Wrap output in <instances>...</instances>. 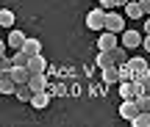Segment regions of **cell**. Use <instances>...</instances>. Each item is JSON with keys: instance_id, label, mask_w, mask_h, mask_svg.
Masks as SVG:
<instances>
[{"instance_id": "1", "label": "cell", "mask_w": 150, "mask_h": 127, "mask_svg": "<svg viewBox=\"0 0 150 127\" xmlns=\"http://www.w3.org/2000/svg\"><path fill=\"white\" fill-rule=\"evenodd\" d=\"M86 28L89 31H106V8L103 6H97L86 14Z\"/></svg>"}, {"instance_id": "2", "label": "cell", "mask_w": 150, "mask_h": 127, "mask_svg": "<svg viewBox=\"0 0 150 127\" xmlns=\"http://www.w3.org/2000/svg\"><path fill=\"white\" fill-rule=\"evenodd\" d=\"M142 42H145V36H142L139 31H134V28H125V31L120 33V44H122V47H128V50L142 47Z\"/></svg>"}, {"instance_id": "3", "label": "cell", "mask_w": 150, "mask_h": 127, "mask_svg": "<svg viewBox=\"0 0 150 127\" xmlns=\"http://www.w3.org/2000/svg\"><path fill=\"white\" fill-rule=\"evenodd\" d=\"M120 33H114V31H100V39H97V50H114V47H120Z\"/></svg>"}, {"instance_id": "4", "label": "cell", "mask_w": 150, "mask_h": 127, "mask_svg": "<svg viewBox=\"0 0 150 127\" xmlns=\"http://www.w3.org/2000/svg\"><path fill=\"white\" fill-rule=\"evenodd\" d=\"M139 105H136V100H122V105H120V116L125 119V122H134L136 116H139Z\"/></svg>"}, {"instance_id": "5", "label": "cell", "mask_w": 150, "mask_h": 127, "mask_svg": "<svg viewBox=\"0 0 150 127\" xmlns=\"http://www.w3.org/2000/svg\"><path fill=\"white\" fill-rule=\"evenodd\" d=\"M106 31H114V33L125 31V20L117 14V11H106Z\"/></svg>"}, {"instance_id": "6", "label": "cell", "mask_w": 150, "mask_h": 127, "mask_svg": "<svg viewBox=\"0 0 150 127\" xmlns=\"http://www.w3.org/2000/svg\"><path fill=\"white\" fill-rule=\"evenodd\" d=\"M31 105L36 108V111H45V108L50 105V94H47V89H45V91H33V100H31Z\"/></svg>"}, {"instance_id": "7", "label": "cell", "mask_w": 150, "mask_h": 127, "mask_svg": "<svg viewBox=\"0 0 150 127\" xmlns=\"http://www.w3.org/2000/svg\"><path fill=\"white\" fill-rule=\"evenodd\" d=\"M14 97H17L20 102H31V100H33V89H31L28 83H17V89H14Z\"/></svg>"}, {"instance_id": "8", "label": "cell", "mask_w": 150, "mask_h": 127, "mask_svg": "<svg viewBox=\"0 0 150 127\" xmlns=\"http://www.w3.org/2000/svg\"><path fill=\"white\" fill-rule=\"evenodd\" d=\"M125 14H128L131 20H139V17L145 14V8H142L139 0H125Z\"/></svg>"}, {"instance_id": "9", "label": "cell", "mask_w": 150, "mask_h": 127, "mask_svg": "<svg viewBox=\"0 0 150 127\" xmlns=\"http://www.w3.org/2000/svg\"><path fill=\"white\" fill-rule=\"evenodd\" d=\"M25 33L22 31H14V28H11V33H8V47L11 50H22V44H25Z\"/></svg>"}, {"instance_id": "10", "label": "cell", "mask_w": 150, "mask_h": 127, "mask_svg": "<svg viewBox=\"0 0 150 127\" xmlns=\"http://www.w3.org/2000/svg\"><path fill=\"white\" fill-rule=\"evenodd\" d=\"M97 66H100V69L117 66V61H114V53H111V50H100V53H97Z\"/></svg>"}, {"instance_id": "11", "label": "cell", "mask_w": 150, "mask_h": 127, "mask_svg": "<svg viewBox=\"0 0 150 127\" xmlns=\"http://www.w3.org/2000/svg\"><path fill=\"white\" fill-rule=\"evenodd\" d=\"M128 63H131V69H134V75H136V77H139V75H145L147 72V61L145 58H142V55H134V58H128Z\"/></svg>"}, {"instance_id": "12", "label": "cell", "mask_w": 150, "mask_h": 127, "mask_svg": "<svg viewBox=\"0 0 150 127\" xmlns=\"http://www.w3.org/2000/svg\"><path fill=\"white\" fill-rule=\"evenodd\" d=\"M31 69H28V66H14V69H11V77H14L17 80V83H28V80H31Z\"/></svg>"}, {"instance_id": "13", "label": "cell", "mask_w": 150, "mask_h": 127, "mask_svg": "<svg viewBox=\"0 0 150 127\" xmlns=\"http://www.w3.org/2000/svg\"><path fill=\"white\" fill-rule=\"evenodd\" d=\"M120 66H108V69H103V83H108V86H114V83H120Z\"/></svg>"}, {"instance_id": "14", "label": "cell", "mask_w": 150, "mask_h": 127, "mask_svg": "<svg viewBox=\"0 0 150 127\" xmlns=\"http://www.w3.org/2000/svg\"><path fill=\"white\" fill-rule=\"evenodd\" d=\"M28 86H31L33 91H45V86H47V80H45V72H33L31 80H28Z\"/></svg>"}, {"instance_id": "15", "label": "cell", "mask_w": 150, "mask_h": 127, "mask_svg": "<svg viewBox=\"0 0 150 127\" xmlns=\"http://www.w3.org/2000/svg\"><path fill=\"white\" fill-rule=\"evenodd\" d=\"M28 69H31V72H45V69H47V61L42 58V53H39V55H31V61H28Z\"/></svg>"}, {"instance_id": "16", "label": "cell", "mask_w": 150, "mask_h": 127, "mask_svg": "<svg viewBox=\"0 0 150 127\" xmlns=\"http://www.w3.org/2000/svg\"><path fill=\"white\" fill-rule=\"evenodd\" d=\"M22 50H25L28 55H39V53H42V42H39V39H25Z\"/></svg>"}, {"instance_id": "17", "label": "cell", "mask_w": 150, "mask_h": 127, "mask_svg": "<svg viewBox=\"0 0 150 127\" xmlns=\"http://www.w3.org/2000/svg\"><path fill=\"white\" fill-rule=\"evenodd\" d=\"M11 61H14V66H28L31 55H28L25 50H14V53H11Z\"/></svg>"}, {"instance_id": "18", "label": "cell", "mask_w": 150, "mask_h": 127, "mask_svg": "<svg viewBox=\"0 0 150 127\" xmlns=\"http://www.w3.org/2000/svg\"><path fill=\"white\" fill-rule=\"evenodd\" d=\"M111 53H114V61H117V63H128V47L120 44V47H114Z\"/></svg>"}, {"instance_id": "19", "label": "cell", "mask_w": 150, "mask_h": 127, "mask_svg": "<svg viewBox=\"0 0 150 127\" xmlns=\"http://www.w3.org/2000/svg\"><path fill=\"white\" fill-rule=\"evenodd\" d=\"M131 124H134V127H150V111H142Z\"/></svg>"}, {"instance_id": "20", "label": "cell", "mask_w": 150, "mask_h": 127, "mask_svg": "<svg viewBox=\"0 0 150 127\" xmlns=\"http://www.w3.org/2000/svg\"><path fill=\"white\" fill-rule=\"evenodd\" d=\"M0 25H3V28H11V25H14V14H11L8 8L0 11Z\"/></svg>"}, {"instance_id": "21", "label": "cell", "mask_w": 150, "mask_h": 127, "mask_svg": "<svg viewBox=\"0 0 150 127\" xmlns=\"http://www.w3.org/2000/svg\"><path fill=\"white\" fill-rule=\"evenodd\" d=\"M103 8H114V6H125V0H100Z\"/></svg>"}, {"instance_id": "22", "label": "cell", "mask_w": 150, "mask_h": 127, "mask_svg": "<svg viewBox=\"0 0 150 127\" xmlns=\"http://www.w3.org/2000/svg\"><path fill=\"white\" fill-rule=\"evenodd\" d=\"M139 3H142V8H145V14L150 17V0H139Z\"/></svg>"}, {"instance_id": "23", "label": "cell", "mask_w": 150, "mask_h": 127, "mask_svg": "<svg viewBox=\"0 0 150 127\" xmlns=\"http://www.w3.org/2000/svg\"><path fill=\"white\" fill-rule=\"evenodd\" d=\"M142 47H145L147 53H150V33H145V42H142Z\"/></svg>"}, {"instance_id": "24", "label": "cell", "mask_w": 150, "mask_h": 127, "mask_svg": "<svg viewBox=\"0 0 150 127\" xmlns=\"http://www.w3.org/2000/svg\"><path fill=\"white\" fill-rule=\"evenodd\" d=\"M145 33H150V17H147V22H145Z\"/></svg>"}]
</instances>
